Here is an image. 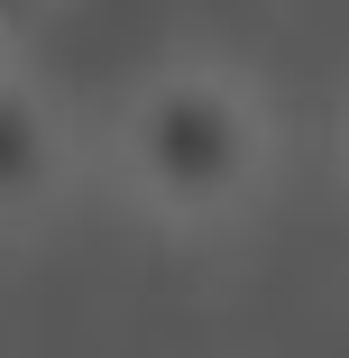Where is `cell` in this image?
<instances>
[{"label": "cell", "mask_w": 349, "mask_h": 358, "mask_svg": "<svg viewBox=\"0 0 349 358\" xmlns=\"http://www.w3.org/2000/svg\"><path fill=\"white\" fill-rule=\"evenodd\" d=\"M120 184L175 230H221L230 211L257 202L266 166H276V129L266 101L221 74V64H166L129 92L120 110Z\"/></svg>", "instance_id": "cell-1"}, {"label": "cell", "mask_w": 349, "mask_h": 358, "mask_svg": "<svg viewBox=\"0 0 349 358\" xmlns=\"http://www.w3.org/2000/svg\"><path fill=\"white\" fill-rule=\"evenodd\" d=\"M46 10L55 0H0V46H19L28 28H46Z\"/></svg>", "instance_id": "cell-3"}, {"label": "cell", "mask_w": 349, "mask_h": 358, "mask_svg": "<svg viewBox=\"0 0 349 358\" xmlns=\"http://www.w3.org/2000/svg\"><path fill=\"white\" fill-rule=\"evenodd\" d=\"M64 175H74V129L64 110L0 64V230H28L37 211H55Z\"/></svg>", "instance_id": "cell-2"}]
</instances>
